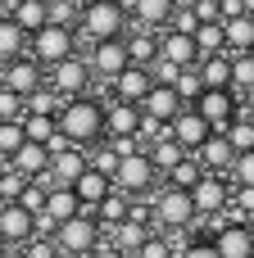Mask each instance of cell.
Instances as JSON below:
<instances>
[{
	"instance_id": "48",
	"label": "cell",
	"mask_w": 254,
	"mask_h": 258,
	"mask_svg": "<svg viewBox=\"0 0 254 258\" xmlns=\"http://www.w3.org/2000/svg\"><path fill=\"white\" fill-rule=\"evenodd\" d=\"M191 14H195L200 23H223V18H218V0H195Z\"/></svg>"
},
{
	"instance_id": "46",
	"label": "cell",
	"mask_w": 254,
	"mask_h": 258,
	"mask_svg": "<svg viewBox=\"0 0 254 258\" xmlns=\"http://www.w3.org/2000/svg\"><path fill=\"white\" fill-rule=\"evenodd\" d=\"M136 258H177V254H173V245H168L164 236H150V240L136 249Z\"/></svg>"
},
{
	"instance_id": "6",
	"label": "cell",
	"mask_w": 254,
	"mask_h": 258,
	"mask_svg": "<svg viewBox=\"0 0 254 258\" xmlns=\"http://www.w3.org/2000/svg\"><path fill=\"white\" fill-rule=\"evenodd\" d=\"M45 86H50L59 100H77V95H86V86H91V68H86V59L73 54V59L45 68Z\"/></svg>"
},
{
	"instance_id": "28",
	"label": "cell",
	"mask_w": 254,
	"mask_h": 258,
	"mask_svg": "<svg viewBox=\"0 0 254 258\" xmlns=\"http://www.w3.org/2000/svg\"><path fill=\"white\" fill-rule=\"evenodd\" d=\"M145 159H150V168H155L159 177H168V172H173V168H177V163L186 159V150H182V145H177L173 136H164V141H155V145L145 150Z\"/></svg>"
},
{
	"instance_id": "29",
	"label": "cell",
	"mask_w": 254,
	"mask_h": 258,
	"mask_svg": "<svg viewBox=\"0 0 254 258\" xmlns=\"http://www.w3.org/2000/svg\"><path fill=\"white\" fill-rule=\"evenodd\" d=\"M41 213L55 218V222H68V218L82 213V204H77V195H73L68 186H55V190H45V209H41Z\"/></svg>"
},
{
	"instance_id": "43",
	"label": "cell",
	"mask_w": 254,
	"mask_h": 258,
	"mask_svg": "<svg viewBox=\"0 0 254 258\" xmlns=\"http://www.w3.org/2000/svg\"><path fill=\"white\" fill-rule=\"evenodd\" d=\"M14 204H18L23 213H41V209H45V186H41V181H27L23 195H18Z\"/></svg>"
},
{
	"instance_id": "47",
	"label": "cell",
	"mask_w": 254,
	"mask_h": 258,
	"mask_svg": "<svg viewBox=\"0 0 254 258\" xmlns=\"http://www.w3.org/2000/svg\"><path fill=\"white\" fill-rule=\"evenodd\" d=\"M23 254L27 258H59V245H55V240H27Z\"/></svg>"
},
{
	"instance_id": "18",
	"label": "cell",
	"mask_w": 254,
	"mask_h": 258,
	"mask_svg": "<svg viewBox=\"0 0 254 258\" xmlns=\"http://www.w3.org/2000/svg\"><path fill=\"white\" fill-rule=\"evenodd\" d=\"M182 109H186V104L177 100V91H173V86H150V91H145V100H141V113H145V118H155V122H173Z\"/></svg>"
},
{
	"instance_id": "12",
	"label": "cell",
	"mask_w": 254,
	"mask_h": 258,
	"mask_svg": "<svg viewBox=\"0 0 254 258\" xmlns=\"http://www.w3.org/2000/svg\"><path fill=\"white\" fill-rule=\"evenodd\" d=\"M209 240H214L218 258H250L254 254V222H236V218H227Z\"/></svg>"
},
{
	"instance_id": "53",
	"label": "cell",
	"mask_w": 254,
	"mask_h": 258,
	"mask_svg": "<svg viewBox=\"0 0 254 258\" xmlns=\"http://www.w3.org/2000/svg\"><path fill=\"white\" fill-rule=\"evenodd\" d=\"M191 5H195V0H173V9H191Z\"/></svg>"
},
{
	"instance_id": "21",
	"label": "cell",
	"mask_w": 254,
	"mask_h": 258,
	"mask_svg": "<svg viewBox=\"0 0 254 258\" xmlns=\"http://www.w3.org/2000/svg\"><path fill=\"white\" fill-rule=\"evenodd\" d=\"M123 45H127V63H136V68H150V63L159 59V36L145 32V27L123 32Z\"/></svg>"
},
{
	"instance_id": "17",
	"label": "cell",
	"mask_w": 254,
	"mask_h": 258,
	"mask_svg": "<svg viewBox=\"0 0 254 258\" xmlns=\"http://www.w3.org/2000/svg\"><path fill=\"white\" fill-rule=\"evenodd\" d=\"M68 190L77 195V204H82V213H95V209L105 204V195L114 190V181H109L105 172H95V168H86V172H82V177H77V181H73Z\"/></svg>"
},
{
	"instance_id": "38",
	"label": "cell",
	"mask_w": 254,
	"mask_h": 258,
	"mask_svg": "<svg viewBox=\"0 0 254 258\" xmlns=\"http://www.w3.org/2000/svg\"><path fill=\"white\" fill-rule=\"evenodd\" d=\"M200 177H205V168L195 163V154H186V159H182V163H177V168L168 172V186H177V190H191V186H195Z\"/></svg>"
},
{
	"instance_id": "36",
	"label": "cell",
	"mask_w": 254,
	"mask_h": 258,
	"mask_svg": "<svg viewBox=\"0 0 254 258\" xmlns=\"http://www.w3.org/2000/svg\"><path fill=\"white\" fill-rule=\"evenodd\" d=\"M77 14H82L77 0H45V23H55V27H73L77 32Z\"/></svg>"
},
{
	"instance_id": "24",
	"label": "cell",
	"mask_w": 254,
	"mask_h": 258,
	"mask_svg": "<svg viewBox=\"0 0 254 258\" xmlns=\"http://www.w3.org/2000/svg\"><path fill=\"white\" fill-rule=\"evenodd\" d=\"M9 168H14V172H23L27 181H36V177H41V172L50 168V154H45V145H32V141H23V145L14 150Z\"/></svg>"
},
{
	"instance_id": "4",
	"label": "cell",
	"mask_w": 254,
	"mask_h": 258,
	"mask_svg": "<svg viewBox=\"0 0 254 258\" xmlns=\"http://www.w3.org/2000/svg\"><path fill=\"white\" fill-rule=\"evenodd\" d=\"M73 54H77V32H73V27L45 23L41 32L27 36V59H32L36 68H55V63H64V59H73Z\"/></svg>"
},
{
	"instance_id": "8",
	"label": "cell",
	"mask_w": 254,
	"mask_h": 258,
	"mask_svg": "<svg viewBox=\"0 0 254 258\" xmlns=\"http://www.w3.org/2000/svg\"><path fill=\"white\" fill-rule=\"evenodd\" d=\"M186 195H191V204H195V218H218V213H227L232 181H227V177H218V172H205Z\"/></svg>"
},
{
	"instance_id": "54",
	"label": "cell",
	"mask_w": 254,
	"mask_h": 258,
	"mask_svg": "<svg viewBox=\"0 0 254 258\" xmlns=\"http://www.w3.org/2000/svg\"><path fill=\"white\" fill-rule=\"evenodd\" d=\"M241 5H245V14H250V18H254V0H241Z\"/></svg>"
},
{
	"instance_id": "55",
	"label": "cell",
	"mask_w": 254,
	"mask_h": 258,
	"mask_svg": "<svg viewBox=\"0 0 254 258\" xmlns=\"http://www.w3.org/2000/svg\"><path fill=\"white\" fill-rule=\"evenodd\" d=\"M0 14H5V0H0Z\"/></svg>"
},
{
	"instance_id": "19",
	"label": "cell",
	"mask_w": 254,
	"mask_h": 258,
	"mask_svg": "<svg viewBox=\"0 0 254 258\" xmlns=\"http://www.w3.org/2000/svg\"><path fill=\"white\" fill-rule=\"evenodd\" d=\"M127 18H136V27L155 32V27H168L173 18V0H123Z\"/></svg>"
},
{
	"instance_id": "10",
	"label": "cell",
	"mask_w": 254,
	"mask_h": 258,
	"mask_svg": "<svg viewBox=\"0 0 254 258\" xmlns=\"http://www.w3.org/2000/svg\"><path fill=\"white\" fill-rule=\"evenodd\" d=\"M82 59H86L91 77H100V82H114L123 68H132V63H127V45H123V36H118V41H95Z\"/></svg>"
},
{
	"instance_id": "9",
	"label": "cell",
	"mask_w": 254,
	"mask_h": 258,
	"mask_svg": "<svg viewBox=\"0 0 254 258\" xmlns=\"http://www.w3.org/2000/svg\"><path fill=\"white\" fill-rule=\"evenodd\" d=\"M191 109H195V113L209 122V132H214V136H223V132L236 122V113H241V100H236L232 91H205V95H200Z\"/></svg>"
},
{
	"instance_id": "20",
	"label": "cell",
	"mask_w": 254,
	"mask_h": 258,
	"mask_svg": "<svg viewBox=\"0 0 254 258\" xmlns=\"http://www.w3.org/2000/svg\"><path fill=\"white\" fill-rule=\"evenodd\" d=\"M32 240V213H23L18 204H5L0 209V245H27Z\"/></svg>"
},
{
	"instance_id": "5",
	"label": "cell",
	"mask_w": 254,
	"mask_h": 258,
	"mask_svg": "<svg viewBox=\"0 0 254 258\" xmlns=\"http://www.w3.org/2000/svg\"><path fill=\"white\" fill-rule=\"evenodd\" d=\"M114 190H123L127 200H141V195H150L155 190V181H159V172L150 168V159H145V150H136V154H127V159H118V168H114Z\"/></svg>"
},
{
	"instance_id": "56",
	"label": "cell",
	"mask_w": 254,
	"mask_h": 258,
	"mask_svg": "<svg viewBox=\"0 0 254 258\" xmlns=\"http://www.w3.org/2000/svg\"><path fill=\"white\" fill-rule=\"evenodd\" d=\"M0 209H5V200H0Z\"/></svg>"
},
{
	"instance_id": "40",
	"label": "cell",
	"mask_w": 254,
	"mask_h": 258,
	"mask_svg": "<svg viewBox=\"0 0 254 258\" xmlns=\"http://www.w3.org/2000/svg\"><path fill=\"white\" fill-rule=\"evenodd\" d=\"M227 181H232V186H250V190H254V150H245V154H236V159H232Z\"/></svg>"
},
{
	"instance_id": "44",
	"label": "cell",
	"mask_w": 254,
	"mask_h": 258,
	"mask_svg": "<svg viewBox=\"0 0 254 258\" xmlns=\"http://www.w3.org/2000/svg\"><path fill=\"white\" fill-rule=\"evenodd\" d=\"M23 186H27V177H23V172H14V168L5 163V172H0V200H5V204H14V200L23 195Z\"/></svg>"
},
{
	"instance_id": "11",
	"label": "cell",
	"mask_w": 254,
	"mask_h": 258,
	"mask_svg": "<svg viewBox=\"0 0 254 258\" xmlns=\"http://www.w3.org/2000/svg\"><path fill=\"white\" fill-rule=\"evenodd\" d=\"M0 86L27 100L32 91H41V86H45V68H36V63H32L27 54H18V59L0 63Z\"/></svg>"
},
{
	"instance_id": "35",
	"label": "cell",
	"mask_w": 254,
	"mask_h": 258,
	"mask_svg": "<svg viewBox=\"0 0 254 258\" xmlns=\"http://www.w3.org/2000/svg\"><path fill=\"white\" fill-rule=\"evenodd\" d=\"M223 141L236 150V154H245V150H254V118H245V113H236V122L223 132Z\"/></svg>"
},
{
	"instance_id": "41",
	"label": "cell",
	"mask_w": 254,
	"mask_h": 258,
	"mask_svg": "<svg viewBox=\"0 0 254 258\" xmlns=\"http://www.w3.org/2000/svg\"><path fill=\"white\" fill-rule=\"evenodd\" d=\"M23 141H27V136H23V122H0V163H9Z\"/></svg>"
},
{
	"instance_id": "57",
	"label": "cell",
	"mask_w": 254,
	"mask_h": 258,
	"mask_svg": "<svg viewBox=\"0 0 254 258\" xmlns=\"http://www.w3.org/2000/svg\"><path fill=\"white\" fill-rule=\"evenodd\" d=\"M0 172H5V163H0Z\"/></svg>"
},
{
	"instance_id": "51",
	"label": "cell",
	"mask_w": 254,
	"mask_h": 258,
	"mask_svg": "<svg viewBox=\"0 0 254 258\" xmlns=\"http://www.w3.org/2000/svg\"><path fill=\"white\" fill-rule=\"evenodd\" d=\"M241 113H245V118H254V91H250V95H241Z\"/></svg>"
},
{
	"instance_id": "58",
	"label": "cell",
	"mask_w": 254,
	"mask_h": 258,
	"mask_svg": "<svg viewBox=\"0 0 254 258\" xmlns=\"http://www.w3.org/2000/svg\"><path fill=\"white\" fill-rule=\"evenodd\" d=\"M77 5H82V0H77Z\"/></svg>"
},
{
	"instance_id": "31",
	"label": "cell",
	"mask_w": 254,
	"mask_h": 258,
	"mask_svg": "<svg viewBox=\"0 0 254 258\" xmlns=\"http://www.w3.org/2000/svg\"><path fill=\"white\" fill-rule=\"evenodd\" d=\"M191 41H195V54H200V59H209V54H227L223 23H200V27L191 32Z\"/></svg>"
},
{
	"instance_id": "1",
	"label": "cell",
	"mask_w": 254,
	"mask_h": 258,
	"mask_svg": "<svg viewBox=\"0 0 254 258\" xmlns=\"http://www.w3.org/2000/svg\"><path fill=\"white\" fill-rule=\"evenodd\" d=\"M55 122H59V132H64L73 145L91 150L95 141H105V100H95V95L64 100V109H59Z\"/></svg>"
},
{
	"instance_id": "42",
	"label": "cell",
	"mask_w": 254,
	"mask_h": 258,
	"mask_svg": "<svg viewBox=\"0 0 254 258\" xmlns=\"http://www.w3.org/2000/svg\"><path fill=\"white\" fill-rule=\"evenodd\" d=\"M23 113H27V100L0 86V122H23Z\"/></svg>"
},
{
	"instance_id": "32",
	"label": "cell",
	"mask_w": 254,
	"mask_h": 258,
	"mask_svg": "<svg viewBox=\"0 0 254 258\" xmlns=\"http://www.w3.org/2000/svg\"><path fill=\"white\" fill-rule=\"evenodd\" d=\"M127 209H132V200H127L123 190H109V195H105V204H100L91 218H95L100 227H118V222H127Z\"/></svg>"
},
{
	"instance_id": "39",
	"label": "cell",
	"mask_w": 254,
	"mask_h": 258,
	"mask_svg": "<svg viewBox=\"0 0 254 258\" xmlns=\"http://www.w3.org/2000/svg\"><path fill=\"white\" fill-rule=\"evenodd\" d=\"M59 109H64V100H59L50 86H41V91L27 95V113H50V118H59Z\"/></svg>"
},
{
	"instance_id": "14",
	"label": "cell",
	"mask_w": 254,
	"mask_h": 258,
	"mask_svg": "<svg viewBox=\"0 0 254 258\" xmlns=\"http://www.w3.org/2000/svg\"><path fill=\"white\" fill-rule=\"evenodd\" d=\"M141 127V109L123 100H105V141H127Z\"/></svg>"
},
{
	"instance_id": "3",
	"label": "cell",
	"mask_w": 254,
	"mask_h": 258,
	"mask_svg": "<svg viewBox=\"0 0 254 258\" xmlns=\"http://www.w3.org/2000/svg\"><path fill=\"white\" fill-rule=\"evenodd\" d=\"M145 200H150V222H159L164 231H191V227H195V204H191L186 190H177V186H155Z\"/></svg>"
},
{
	"instance_id": "22",
	"label": "cell",
	"mask_w": 254,
	"mask_h": 258,
	"mask_svg": "<svg viewBox=\"0 0 254 258\" xmlns=\"http://www.w3.org/2000/svg\"><path fill=\"white\" fill-rule=\"evenodd\" d=\"M159 59H168V63H177V68H195V63H200L195 41H191V36H182V32H173V27L159 36Z\"/></svg>"
},
{
	"instance_id": "34",
	"label": "cell",
	"mask_w": 254,
	"mask_h": 258,
	"mask_svg": "<svg viewBox=\"0 0 254 258\" xmlns=\"http://www.w3.org/2000/svg\"><path fill=\"white\" fill-rule=\"evenodd\" d=\"M55 132H59V122H55L50 113H23V136H27L32 145H45Z\"/></svg>"
},
{
	"instance_id": "25",
	"label": "cell",
	"mask_w": 254,
	"mask_h": 258,
	"mask_svg": "<svg viewBox=\"0 0 254 258\" xmlns=\"http://www.w3.org/2000/svg\"><path fill=\"white\" fill-rule=\"evenodd\" d=\"M195 73H200L205 91H232V59H227V54H209V59H200Z\"/></svg>"
},
{
	"instance_id": "37",
	"label": "cell",
	"mask_w": 254,
	"mask_h": 258,
	"mask_svg": "<svg viewBox=\"0 0 254 258\" xmlns=\"http://www.w3.org/2000/svg\"><path fill=\"white\" fill-rule=\"evenodd\" d=\"M173 91H177V100H182V104H195V100L205 95V82H200V73H195V68H182V73H177V82H173Z\"/></svg>"
},
{
	"instance_id": "7",
	"label": "cell",
	"mask_w": 254,
	"mask_h": 258,
	"mask_svg": "<svg viewBox=\"0 0 254 258\" xmlns=\"http://www.w3.org/2000/svg\"><path fill=\"white\" fill-rule=\"evenodd\" d=\"M55 245H59V258H68V254H86V249H95V245H100V222H95L91 213H77V218L59 222V231H55Z\"/></svg>"
},
{
	"instance_id": "27",
	"label": "cell",
	"mask_w": 254,
	"mask_h": 258,
	"mask_svg": "<svg viewBox=\"0 0 254 258\" xmlns=\"http://www.w3.org/2000/svg\"><path fill=\"white\" fill-rule=\"evenodd\" d=\"M223 41H227V54H250L254 50V18L250 14L227 18V23H223Z\"/></svg>"
},
{
	"instance_id": "49",
	"label": "cell",
	"mask_w": 254,
	"mask_h": 258,
	"mask_svg": "<svg viewBox=\"0 0 254 258\" xmlns=\"http://www.w3.org/2000/svg\"><path fill=\"white\" fill-rule=\"evenodd\" d=\"M241 14H245L241 0H218V18H223V23H227V18H241Z\"/></svg>"
},
{
	"instance_id": "16",
	"label": "cell",
	"mask_w": 254,
	"mask_h": 258,
	"mask_svg": "<svg viewBox=\"0 0 254 258\" xmlns=\"http://www.w3.org/2000/svg\"><path fill=\"white\" fill-rule=\"evenodd\" d=\"M82 172H86V150H82V145H68V150L50 154V168H45V177H50L55 186H73Z\"/></svg>"
},
{
	"instance_id": "13",
	"label": "cell",
	"mask_w": 254,
	"mask_h": 258,
	"mask_svg": "<svg viewBox=\"0 0 254 258\" xmlns=\"http://www.w3.org/2000/svg\"><path fill=\"white\" fill-rule=\"evenodd\" d=\"M168 136H173V141H177V145H182L186 154H195V150H200V145H205V141H209L214 132H209V122H205V118H200V113H195V109L186 104V109H182V113H177V118L168 122Z\"/></svg>"
},
{
	"instance_id": "52",
	"label": "cell",
	"mask_w": 254,
	"mask_h": 258,
	"mask_svg": "<svg viewBox=\"0 0 254 258\" xmlns=\"http://www.w3.org/2000/svg\"><path fill=\"white\" fill-rule=\"evenodd\" d=\"M95 258H123L118 249H109V245H95Z\"/></svg>"
},
{
	"instance_id": "2",
	"label": "cell",
	"mask_w": 254,
	"mask_h": 258,
	"mask_svg": "<svg viewBox=\"0 0 254 258\" xmlns=\"http://www.w3.org/2000/svg\"><path fill=\"white\" fill-rule=\"evenodd\" d=\"M127 32V9L123 0H82V14H77V36L86 45L95 41H118Z\"/></svg>"
},
{
	"instance_id": "30",
	"label": "cell",
	"mask_w": 254,
	"mask_h": 258,
	"mask_svg": "<svg viewBox=\"0 0 254 258\" xmlns=\"http://www.w3.org/2000/svg\"><path fill=\"white\" fill-rule=\"evenodd\" d=\"M18 54H27V32H23L14 18L0 14V63H9V59H18Z\"/></svg>"
},
{
	"instance_id": "23",
	"label": "cell",
	"mask_w": 254,
	"mask_h": 258,
	"mask_svg": "<svg viewBox=\"0 0 254 258\" xmlns=\"http://www.w3.org/2000/svg\"><path fill=\"white\" fill-rule=\"evenodd\" d=\"M232 159H236V150L223 141V136H209L200 150H195V163L205 168V172H218V177H227V168H232Z\"/></svg>"
},
{
	"instance_id": "45",
	"label": "cell",
	"mask_w": 254,
	"mask_h": 258,
	"mask_svg": "<svg viewBox=\"0 0 254 258\" xmlns=\"http://www.w3.org/2000/svg\"><path fill=\"white\" fill-rule=\"evenodd\" d=\"M177 258H218V249H214V240H209V236H191V240H186V249H182Z\"/></svg>"
},
{
	"instance_id": "50",
	"label": "cell",
	"mask_w": 254,
	"mask_h": 258,
	"mask_svg": "<svg viewBox=\"0 0 254 258\" xmlns=\"http://www.w3.org/2000/svg\"><path fill=\"white\" fill-rule=\"evenodd\" d=\"M0 258H27V254H23V245H9V249L0 245Z\"/></svg>"
},
{
	"instance_id": "33",
	"label": "cell",
	"mask_w": 254,
	"mask_h": 258,
	"mask_svg": "<svg viewBox=\"0 0 254 258\" xmlns=\"http://www.w3.org/2000/svg\"><path fill=\"white\" fill-rule=\"evenodd\" d=\"M227 59H232V95L241 100L254 91V50L250 54H227Z\"/></svg>"
},
{
	"instance_id": "26",
	"label": "cell",
	"mask_w": 254,
	"mask_h": 258,
	"mask_svg": "<svg viewBox=\"0 0 254 258\" xmlns=\"http://www.w3.org/2000/svg\"><path fill=\"white\" fill-rule=\"evenodd\" d=\"M5 18H14L27 36L45 27V0H9L5 5Z\"/></svg>"
},
{
	"instance_id": "15",
	"label": "cell",
	"mask_w": 254,
	"mask_h": 258,
	"mask_svg": "<svg viewBox=\"0 0 254 258\" xmlns=\"http://www.w3.org/2000/svg\"><path fill=\"white\" fill-rule=\"evenodd\" d=\"M150 86H155V82H150V73L132 63V68H123V73L109 82V100H123V104H136V109H141V100H145V91H150Z\"/></svg>"
}]
</instances>
